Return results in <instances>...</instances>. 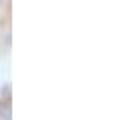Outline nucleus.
Returning a JSON list of instances; mask_svg holds the SVG:
<instances>
[{"label":"nucleus","instance_id":"f257e3e1","mask_svg":"<svg viewBox=\"0 0 122 120\" xmlns=\"http://www.w3.org/2000/svg\"><path fill=\"white\" fill-rule=\"evenodd\" d=\"M0 112H2V118L10 120V102L8 100H6V106H4V102H0Z\"/></svg>","mask_w":122,"mask_h":120}]
</instances>
